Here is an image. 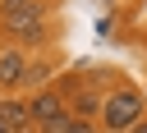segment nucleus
Returning <instances> with one entry per match:
<instances>
[{
	"label": "nucleus",
	"instance_id": "1a4fd4ad",
	"mask_svg": "<svg viewBox=\"0 0 147 133\" xmlns=\"http://www.w3.org/2000/svg\"><path fill=\"white\" fill-rule=\"evenodd\" d=\"M69 133H96V124H92V119H78V115H74V124H69Z\"/></svg>",
	"mask_w": 147,
	"mask_h": 133
},
{
	"label": "nucleus",
	"instance_id": "423d86ee",
	"mask_svg": "<svg viewBox=\"0 0 147 133\" xmlns=\"http://www.w3.org/2000/svg\"><path fill=\"white\" fill-rule=\"evenodd\" d=\"M101 101H106L101 92L78 87V92H74V115H78V119H92V115H101Z\"/></svg>",
	"mask_w": 147,
	"mask_h": 133
},
{
	"label": "nucleus",
	"instance_id": "9d476101",
	"mask_svg": "<svg viewBox=\"0 0 147 133\" xmlns=\"http://www.w3.org/2000/svg\"><path fill=\"white\" fill-rule=\"evenodd\" d=\"M129 133H147V119H138V124H133V128H129Z\"/></svg>",
	"mask_w": 147,
	"mask_h": 133
},
{
	"label": "nucleus",
	"instance_id": "39448f33",
	"mask_svg": "<svg viewBox=\"0 0 147 133\" xmlns=\"http://www.w3.org/2000/svg\"><path fill=\"white\" fill-rule=\"evenodd\" d=\"M23 69H28L23 50H0V87H18Z\"/></svg>",
	"mask_w": 147,
	"mask_h": 133
},
{
	"label": "nucleus",
	"instance_id": "0eeeda50",
	"mask_svg": "<svg viewBox=\"0 0 147 133\" xmlns=\"http://www.w3.org/2000/svg\"><path fill=\"white\" fill-rule=\"evenodd\" d=\"M46 78H51V64H46V60H37V64H28V69H23L18 87H41Z\"/></svg>",
	"mask_w": 147,
	"mask_h": 133
},
{
	"label": "nucleus",
	"instance_id": "7ed1b4c3",
	"mask_svg": "<svg viewBox=\"0 0 147 133\" xmlns=\"http://www.w3.org/2000/svg\"><path fill=\"white\" fill-rule=\"evenodd\" d=\"M32 18H46L41 0H0V32L5 37L14 28H23V23H32Z\"/></svg>",
	"mask_w": 147,
	"mask_h": 133
},
{
	"label": "nucleus",
	"instance_id": "20e7f679",
	"mask_svg": "<svg viewBox=\"0 0 147 133\" xmlns=\"http://www.w3.org/2000/svg\"><path fill=\"white\" fill-rule=\"evenodd\" d=\"M0 124H9L14 133H28V128H32L28 101H18V96H0Z\"/></svg>",
	"mask_w": 147,
	"mask_h": 133
},
{
	"label": "nucleus",
	"instance_id": "f03ea898",
	"mask_svg": "<svg viewBox=\"0 0 147 133\" xmlns=\"http://www.w3.org/2000/svg\"><path fill=\"white\" fill-rule=\"evenodd\" d=\"M28 115H32V124H37V128H41V124H51V119H60V115H69V105H64V87H41V92H32Z\"/></svg>",
	"mask_w": 147,
	"mask_h": 133
},
{
	"label": "nucleus",
	"instance_id": "6e6552de",
	"mask_svg": "<svg viewBox=\"0 0 147 133\" xmlns=\"http://www.w3.org/2000/svg\"><path fill=\"white\" fill-rule=\"evenodd\" d=\"M69 124H74V115H60V119H51V124H41L37 133H69Z\"/></svg>",
	"mask_w": 147,
	"mask_h": 133
},
{
	"label": "nucleus",
	"instance_id": "f257e3e1",
	"mask_svg": "<svg viewBox=\"0 0 147 133\" xmlns=\"http://www.w3.org/2000/svg\"><path fill=\"white\" fill-rule=\"evenodd\" d=\"M138 119H142V96H138L133 87H119V92H110V96L101 101V124H106L110 133H129Z\"/></svg>",
	"mask_w": 147,
	"mask_h": 133
}]
</instances>
